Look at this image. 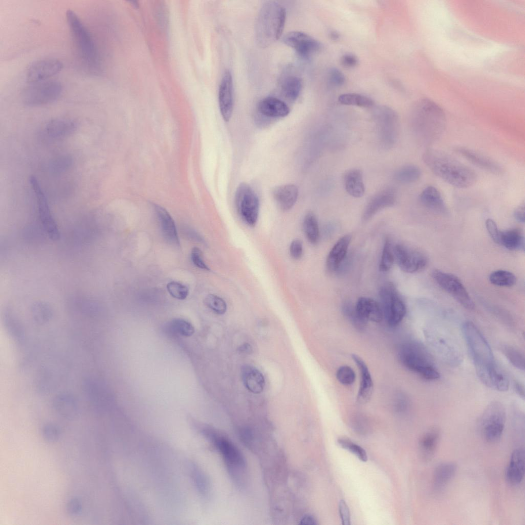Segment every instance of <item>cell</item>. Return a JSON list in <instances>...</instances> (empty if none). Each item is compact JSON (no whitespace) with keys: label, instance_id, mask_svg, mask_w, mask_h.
Instances as JSON below:
<instances>
[{"label":"cell","instance_id":"6da1fadb","mask_svg":"<svg viewBox=\"0 0 525 525\" xmlns=\"http://www.w3.org/2000/svg\"><path fill=\"white\" fill-rule=\"evenodd\" d=\"M462 328L479 379L490 388L498 391L504 390L508 385V378L497 365L482 333L472 321L465 322Z\"/></svg>","mask_w":525,"mask_h":525},{"label":"cell","instance_id":"7a4b0ae2","mask_svg":"<svg viewBox=\"0 0 525 525\" xmlns=\"http://www.w3.org/2000/svg\"><path fill=\"white\" fill-rule=\"evenodd\" d=\"M422 159L436 176L455 187L467 188L477 181L476 173L471 168L441 150L428 149Z\"/></svg>","mask_w":525,"mask_h":525},{"label":"cell","instance_id":"3957f363","mask_svg":"<svg viewBox=\"0 0 525 525\" xmlns=\"http://www.w3.org/2000/svg\"><path fill=\"white\" fill-rule=\"evenodd\" d=\"M412 125L418 139L429 145L443 133L446 117L442 109L434 101L427 98L420 99L413 107Z\"/></svg>","mask_w":525,"mask_h":525},{"label":"cell","instance_id":"277c9868","mask_svg":"<svg viewBox=\"0 0 525 525\" xmlns=\"http://www.w3.org/2000/svg\"><path fill=\"white\" fill-rule=\"evenodd\" d=\"M286 19L285 8L275 1H267L259 10L255 27L257 42L261 47L269 46L282 35Z\"/></svg>","mask_w":525,"mask_h":525},{"label":"cell","instance_id":"5b68a950","mask_svg":"<svg viewBox=\"0 0 525 525\" xmlns=\"http://www.w3.org/2000/svg\"><path fill=\"white\" fill-rule=\"evenodd\" d=\"M398 357L406 368L426 380H435L440 377L430 353L420 342L410 341L403 344Z\"/></svg>","mask_w":525,"mask_h":525},{"label":"cell","instance_id":"8992f818","mask_svg":"<svg viewBox=\"0 0 525 525\" xmlns=\"http://www.w3.org/2000/svg\"><path fill=\"white\" fill-rule=\"evenodd\" d=\"M66 18L83 64L89 70H96L98 67V55L91 33L75 12L68 10L66 13Z\"/></svg>","mask_w":525,"mask_h":525},{"label":"cell","instance_id":"52a82bcc","mask_svg":"<svg viewBox=\"0 0 525 525\" xmlns=\"http://www.w3.org/2000/svg\"><path fill=\"white\" fill-rule=\"evenodd\" d=\"M209 436L220 453L233 480L237 484L242 485L246 476V462L241 451L225 437L213 432H210Z\"/></svg>","mask_w":525,"mask_h":525},{"label":"cell","instance_id":"ba28073f","mask_svg":"<svg viewBox=\"0 0 525 525\" xmlns=\"http://www.w3.org/2000/svg\"><path fill=\"white\" fill-rule=\"evenodd\" d=\"M506 414L503 405L498 401L489 403L479 421L482 438L487 442H496L501 438L505 426Z\"/></svg>","mask_w":525,"mask_h":525},{"label":"cell","instance_id":"9c48e42d","mask_svg":"<svg viewBox=\"0 0 525 525\" xmlns=\"http://www.w3.org/2000/svg\"><path fill=\"white\" fill-rule=\"evenodd\" d=\"M63 91L61 84L56 80H45L30 83L22 91V99L27 106H38L53 103Z\"/></svg>","mask_w":525,"mask_h":525},{"label":"cell","instance_id":"30bf717a","mask_svg":"<svg viewBox=\"0 0 525 525\" xmlns=\"http://www.w3.org/2000/svg\"><path fill=\"white\" fill-rule=\"evenodd\" d=\"M383 317L390 327L398 325L404 318L406 308L396 288L392 284L380 287L379 291Z\"/></svg>","mask_w":525,"mask_h":525},{"label":"cell","instance_id":"8fae6325","mask_svg":"<svg viewBox=\"0 0 525 525\" xmlns=\"http://www.w3.org/2000/svg\"><path fill=\"white\" fill-rule=\"evenodd\" d=\"M235 204L243 220L249 226H254L257 221L259 202L253 189L247 183H241L235 193Z\"/></svg>","mask_w":525,"mask_h":525},{"label":"cell","instance_id":"7c38bea8","mask_svg":"<svg viewBox=\"0 0 525 525\" xmlns=\"http://www.w3.org/2000/svg\"><path fill=\"white\" fill-rule=\"evenodd\" d=\"M374 118L382 145L386 148L391 147L398 135L399 122L396 113L389 107H379L374 111Z\"/></svg>","mask_w":525,"mask_h":525},{"label":"cell","instance_id":"4fadbf2b","mask_svg":"<svg viewBox=\"0 0 525 525\" xmlns=\"http://www.w3.org/2000/svg\"><path fill=\"white\" fill-rule=\"evenodd\" d=\"M432 277L437 284L465 308L472 310L474 304L460 280L454 275L434 270Z\"/></svg>","mask_w":525,"mask_h":525},{"label":"cell","instance_id":"5bb4252c","mask_svg":"<svg viewBox=\"0 0 525 525\" xmlns=\"http://www.w3.org/2000/svg\"><path fill=\"white\" fill-rule=\"evenodd\" d=\"M426 334L430 345L442 360L453 366L460 363L462 358L460 350L450 338L435 328H429Z\"/></svg>","mask_w":525,"mask_h":525},{"label":"cell","instance_id":"9a60e30c","mask_svg":"<svg viewBox=\"0 0 525 525\" xmlns=\"http://www.w3.org/2000/svg\"><path fill=\"white\" fill-rule=\"evenodd\" d=\"M395 259L403 271L414 273L423 269L427 264L426 256L417 250L403 245H396L393 248Z\"/></svg>","mask_w":525,"mask_h":525},{"label":"cell","instance_id":"2e32d148","mask_svg":"<svg viewBox=\"0 0 525 525\" xmlns=\"http://www.w3.org/2000/svg\"><path fill=\"white\" fill-rule=\"evenodd\" d=\"M284 43L295 50L302 58L308 59L314 53L319 51L321 47L320 43L308 35L301 31H291L283 37Z\"/></svg>","mask_w":525,"mask_h":525},{"label":"cell","instance_id":"e0dca14e","mask_svg":"<svg viewBox=\"0 0 525 525\" xmlns=\"http://www.w3.org/2000/svg\"><path fill=\"white\" fill-rule=\"evenodd\" d=\"M63 64L58 59L47 58L32 63L26 72V79L30 83L47 79L58 73L63 68Z\"/></svg>","mask_w":525,"mask_h":525},{"label":"cell","instance_id":"ac0fdd59","mask_svg":"<svg viewBox=\"0 0 525 525\" xmlns=\"http://www.w3.org/2000/svg\"><path fill=\"white\" fill-rule=\"evenodd\" d=\"M218 104L223 119L228 122L232 116L234 107L233 78L229 70L225 71L219 86Z\"/></svg>","mask_w":525,"mask_h":525},{"label":"cell","instance_id":"d6986e66","mask_svg":"<svg viewBox=\"0 0 525 525\" xmlns=\"http://www.w3.org/2000/svg\"><path fill=\"white\" fill-rule=\"evenodd\" d=\"M454 150L472 164L491 173L501 175L504 172L503 168L499 163L477 151L463 147H457Z\"/></svg>","mask_w":525,"mask_h":525},{"label":"cell","instance_id":"ffe728a7","mask_svg":"<svg viewBox=\"0 0 525 525\" xmlns=\"http://www.w3.org/2000/svg\"><path fill=\"white\" fill-rule=\"evenodd\" d=\"M396 200V194L393 189L387 188L380 191L367 205L362 215V220H368L382 209L393 206Z\"/></svg>","mask_w":525,"mask_h":525},{"label":"cell","instance_id":"44dd1931","mask_svg":"<svg viewBox=\"0 0 525 525\" xmlns=\"http://www.w3.org/2000/svg\"><path fill=\"white\" fill-rule=\"evenodd\" d=\"M524 450L516 449L512 452L506 470V478L511 486H517L522 480L524 475Z\"/></svg>","mask_w":525,"mask_h":525},{"label":"cell","instance_id":"7402d4cb","mask_svg":"<svg viewBox=\"0 0 525 525\" xmlns=\"http://www.w3.org/2000/svg\"><path fill=\"white\" fill-rule=\"evenodd\" d=\"M352 357L359 370L360 382L357 399L360 403L368 402L372 394L373 382L369 369L364 360L356 354H352Z\"/></svg>","mask_w":525,"mask_h":525},{"label":"cell","instance_id":"603a6c76","mask_svg":"<svg viewBox=\"0 0 525 525\" xmlns=\"http://www.w3.org/2000/svg\"><path fill=\"white\" fill-rule=\"evenodd\" d=\"M53 406L58 415L68 419L76 416L79 408L76 397L68 392L57 394L53 399Z\"/></svg>","mask_w":525,"mask_h":525},{"label":"cell","instance_id":"cb8c5ba5","mask_svg":"<svg viewBox=\"0 0 525 525\" xmlns=\"http://www.w3.org/2000/svg\"><path fill=\"white\" fill-rule=\"evenodd\" d=\"M257 110L261 115L271 118L285 117L290 113L289 107L284 101L273 96L261 99L257 104Z\"/></svg>","mask_w":525,"mask_h":525},{"label":"cell","instance_id":"d4e9b609","mask_svg":"<svg viewBox=\"0 0 525 525\" xmlns=\"http://www.w3.org/2000/svg\"><path fill=\"white\" fill-rule=\"evenodd\" d=\"M355 307L358 315L367 321L379 322L383 318L380 304L371 298H359Z\"/></svg>","mask_w":525,"mask_h":525},{"label":"cell","instance_id":"484cf974","mask_svg":"<svg viewBox=\"0 0 525 525\" xmlns=\"http://www.w3.org/2000/svg\"><path fill=\"white\" fill-rule=\"evenodd\" d=\"M351 240L350 235H345L333 246L326 260V266L330 271L334 272L339 269L346 256Z\"/></svg>","mask_w":525,"mask_h":525},{"label":"cell","instance_id":"4316f807","mask_svg":"<svg viewBox=\"0 0 525 525\" xmlns=\"http://www.w3.org/2000/svg\"><path fill=\"white\" fill-rule=\"evenodd\" d=\"M154 208L164 237L170 244L179 245L178 236L172 217L163 207L155 205Z\"/></svg>","mask_w":525,"mask_h":525},{"label":"cell","instance_id":"83f0119b","mask_svg":"<svg viewBox=\"0 0 525 525\" xmlns=\"http://www.w3.org/2000/svg\"><path fill=\"white\" fill-rule=\"evenodd\" d=\"M297 187L293 184L278 186L273 191V196L278 207L284 211L290 210L298 197Z\"/></svg>","mask_w":525,"mask_h":525},{"label":"cell","instance_id":"f1b7e54d","mask_svg":"<svg viewBox=\"0 0 525 525\" xmlns=\"http://www.w3.org/2000/svg\"><path fill=\"white\" fill-rule=\"evenodd\" d=\"M241 378L244 386L250 392L259 394L262 392L265 379L262 374L255 367L250 365L243 366Z\"/></svg>","mask_w":525,"mask_h":525},{"label":"cell","instance_id":"f546056e","mask_svg":"<svg viewBox=\"0 0 525 525\" xmlns=\"http://www.w3.org/2000/svg\"><path fill=\"white\" fill-rule=\"evenodd\" d=\"M440 438V431L437 427H432L421 436L419 447L421 456L425 460H430L437 449Z\"/></svg>","mask_w":525,"mask_h":525},{"label":"cell","instance_id":"4dcf8cb0","mask_svg":"<svg viewBox=\"0 0 525 525\" xmlns=\"http://www.w3.org/2000/svg\"><path fill=\"white\" fill-rule=\"evenodd\" d=\"M421 204L428 209L438 213L446 211V206L438 190L434 186L425 188L419 196Z\"/></svg>","mask_w":525,"mask_h":525},{"label":"cell","instance_id":"1f68e13d","mask_svg":"<svg viewBox=\"0 0 525 525\" xmlns=\"http://www.w3.org/2000/svg\"><path fill=\"white\" fill-rule=\"evenodd\" d=\"M5 327L13 340L17 344H22L24 339L23 326L14 311L9 307H5L3 313Z\"/></svg>","mask_w":525,"mask_h":525},{"label":"cell","instance_id":"d6a6232c","mask_svg":"<svg viewBox=\"0 0 525 525\" xmlns=\"http://www.w3.org/2000/svg\"><path fill=\"white\" fill-rule=\"evenodd\" d=\"M457 469V465L453 462L447 461L438 464L433 474L434 488L440 490L446 486L454 477Z\"/></svg>","mask_w":525,"mask_h":525},{"label":"cell","instance_id":"836d02e7","mask_svg":"<svg viewBox=\"0 0 525 525\" xmlns=\"http://www.w3.org/2000/svg\"><path fill=\"white\" fill-rule=\"evenodd\" d=\"M76 128L77 124L75 122L64 118L53 119L46 127L47 134L53 137L67 136L73 133Z\"/></svg>","mask_w":525,"mask_h":525},{"label":"cell","instance_id":"e575fe53","mask_svg":"<svg viewBox=\"0 0 525 525\" xmlns=\"http://www.w3.org/2000/svg\"><path fill=\"white\" fill-rule=\"evenodd\" d=\"M345 187L349 194L353 197H362L365 188L361 172L358 169H352L347 172L344 178Z\"/></svg>","mask_w":525,"mask_h":525},{"label":"cell","instance_id":"d590c367","mask_svg":"<svg viewBox=\"0 0 525 525\" xmlns=\"http://www.w3.org/2000/svg\"><path fill=\"white\" fill-rule=\"evenodd\" d=\"M280 88L281 94L286 98L291 101H295L301 93L302 82L297 75H288L281 80Z\"/></svg>","mask_w":525,"mask_h":525},{"label":"cell","instance_id":"8d00e7d4","mask_svg":"<svg viewBox=\"0 0 525 525\" xmlns=\"http://www.w3.org/2000/svg\"><path fill=\"white\" fill-rule=\"evenodd\" d=\"M499 245L510 250L524 249V238L517 229H510L501 231Z\"/></svg>","mask_w":525,"mask_h":525},{"label":"cell","instance_id":"74e56055","mask_svg":"<svg viewBox=\"0 0 525 525\" xmlns=\"http://www.w3.org/2000/svg\"><path fill=\"white\" fill-rule=\"evenodd\" d=\"M303 229L309 241L313 245L317 244L319 238V230L316 217L313 213L310 212L305 215Z\"/></svg>","mask_w":525,"mask_h":525},{"label":"cell","instance_id":"f35d334b","mask_svg":"<svg viewBox=\"0 0 525 525\" xmlns=\"http://www.w3.org/2000/svg\"><path fill=\"white\" fill-rule=\"evenodd\" d=\"M421 175V170L416 166L409 165L398 170L394 174V179L401 183L409 184L417 181Z\"/></svg>","mask_w":525,"mask_h":525},{"label":"cell","instance_id":"ab89813d","mask_svg":"<svg viewBox=\"0 0 525 525\" xmlns=\"http://www.w3.org/2000/svg\"><path fill=\"white\" fill-rule=\"evenodd\" d=\"M501 350L509 362L520 370H524V355L517 348L509 345H503Z\"/></svg>","mask_w":525,"mask_h":525},{"label":"cell","instance_id":"60d3db41","mask_svg":"<svg viewBox=\"0 0 525 525\" xmlns=\"http://www.w3.org/2000/svg\"><path fill=\"white\" fill-rule=\"evenodd\" d=\"M339 102L345 105L356 106L358 107L369 108L372 107L374 101L370 98L356 93H345L338 97Z\"/></svg>","mask_w":525,"mask_h":525},{"label":"cell","instance_id":"b9f144b4","mask_svg":"<svg viewBox=\"0 0 525 525\" xmlns=\"http://www.w3.org/2000/svg\"><path fill=\"white\" fill-rule=\"evenodd\" d=\"M489 280L491 284L500 287H511L516 281L515 276L511 272L499 270L493 272L490 275Z\"/></svg>","mask_w":525,"mask_h":525},{"label":"cell","instance_id":"7bdbcfd3","mask_svg":"<svg viewBox=\"0 0 525 525\" xmlns=\"http://www.w3.org/2000/svg\"><path fill=\"white\" fill-rule=\"evenodd\" d=\"M395 260L393 249L391 241L387 238L384 242L379 269L381 272H387L391 268Z\"/></svg>","mask_w":525,"mask_h":525},{"label":"cell","instance_id":"ee69618b","mask_svg":"<svg viewBox=\"0 0 525 525\" xmlns=\"http://www.w3.org/2000/svg\"><path fill=\"white\" fill-rule=\"evenodd\" d=\"M342 310L344 314L354 327L359 330L365 327L367 321L358 315L355 306L350 302H346L343 304Z\"/></svg>","mask_w":525,"mask_h":525},{"label":"cell","instance_id":"f6af8a7d","mask_svg":"<svg viewBox=\"0 0 525 525\" xmlns=\"http://www.w3.org/2000/svg\"><path fill=\"white\" fill-rule=\"evenodd\" d=\"M168 326L173 332L186 337L192 335L194 332L192 325L181 318L173 319L168 324Z\"/></svg>","mask_w":525,"mask_h":525},{"label":"cell","instance_id":"bcb514c9","mask_svg":"<svg viewBox=\"0 0 525 525\" xmlns=\"http://www.w3.org/2000/svg\"><path fill=\"white\" fill-rule=\"evenodd\" d=\"M339 446L348 450L355 455L360 460L365 462L368 460V456L366 451L360 446L354 443L347 438H340L337 440Z\"/></svg>","mask_w":525,"mask_h":525},{"label":"cell","instance_id":"7dc6e473","mask_svg":"<svg viewBox=\"0 0 525 525\" xmlns=\"http://www.w3.org/2000/svg\"><path fill=\"white\" fill-rule=\"evenodd\" d=\"M205 304L214 313L218 315L224 314L227 311V304L221 297L209 294L204 299Z\"/></svg>","mask_w":525,"mask_h":525},{"label":"cell","instance_id":"c3c4849f","mask_svg":"<svg viewBox=\"0 0 525 525\" xmlns=\"http://www.w3.org/2000/svg\"><path fill=\"white\" fill-rule=\"evenodd\" d=\"M167 289L173 297L177 299H185L189 294V289L187 286L176 281L169 282Z\"/></svg>","mask_w":525,"mask_h":525},{"label":"cell","instance_id":"681fc988","mask_svg":"<svg viewBox=\"0 0 525 525\" xmlns=\"http://www.w3.org/2000/svg\"><path fill=\"white\" fill-rule=\"evenodd\" d=\"M336 378L341 384L350 385L355 380V373L350 367L342 366L337 370Z\"/></svg>","mask_w":525,"mask_h":525},{"label":"cell","instance_id":"f907efd6","mask_svg":"<svg viewBox=\"0 0 525 525\" xmlns=\"http://www.w3.org/2000/svg\"><path fill=\"white\" fill-rule=\"evenodd\" d=\"M42 435L44 438L49 442L57 440L60 436L59 428L53 423H47L42 428Z\"/></svg>","mask_w":525,"mask_h":525},{"label":"cell","instance_id":"816d5d0a","mask_svg":"<svg viewBox=\"0 0 525 525\" xmlns=\"http://www.w3.org/2000/svg\"><path fill=\"white\" fill-rule=\"evenodd\" d=\"M71 163V158L66 156H62L51 161L49 167L53 172H60L66 170L70 166Z\"/></svg>","mask_w":525,"mask_h":525},{"label":"cell","instance_id":"f5cc1de1","mask_svg":"<svg viewBox=\"0 0 525 525\" xmlns=\"http://www.w3.org/2000/svg\"><path fill=\"white\" fill-rule=\"evenodd\" d=\"M191 259L193 264L197 268L207 271L210 270L204 260L201 251L198 248L194 247L192 249Z\"/></svg>","mask_w":525,"mask_h":525},{"label":"cell","instance_id":"db71d44e","mask_svg":"<svg viewBox=\"0 0 525 525\" xmlns=\"http://www.w3.org/2000/svg\"><path fill=\"white\" fill-rule=\"evenodd\" d=\"M486 227L494 241L499 244L500 231L498 229L495 222L493 219L488 218L486 221Z\"/></svg>","mask_w":525,"mask_h":525},{"label":"cell","instance_id":"11a10c76","mask_svg":"<svg viewBox=\"0 0 525 525\" xmlns=\"http://www.w3.org/2000/svg\"><path fill=\"white\" fill-rule=\"evenodd\" d=\"M329 77L331 83L337 86H342L345 82V77L344 74L335 68L330 69Z\"/></svg>","mask_w":525,"mask_h":525},{"label":"cell","instance_id":"9f6ffc18","mask_svg":"<svg viewBox=\"0 0 525 525\" xmlns=\"http://www.w3.org/2000/svg\"><path fill=\"white\" fill-rule=\"evenodd\" d=\"M339 515L344 525L350 524V514L348 505L344 500H341L339 503Z\"/></svg>","mask_w":525,"mask_h":525},{"label":"cell","instance_id":"6f0895ef","mask_svg":"<svg viewBox=\"0 0 525 525\" xmlns=\"http://www.w3.org/2000/svg\"><path fill=\"white\" fill-rule=\"evenodd\" d=\"M303 253V247L301 241L299 239L293 240L290 246L291 256L295 259L301 258Z\"/></svg>","mask_w":525,"mask_h":525},{"label":"cell","instance_id":"680465c9","mask_svg":"<svg viewBox=\"0 0 525 525\" xmlns=\"http://www.w3.org/2000/svg\"><path fill=\"white\" fill-rule=\"evenodd\" d=\"M67 510L71 515H77L82 510V505L79 500L76 499L70 500L67 503Z\"/></svg>","mask_w":525,"mask_h":525},{"label":"cell","instance_id":"91938a15","mask_svg":"<svg viewBox=\"0 0 525 525\" xmlns=\"http://www.w3.org/2000/svg\"><path fill=\"white\" fill-rule=\"evenodd\" d=\"M358 59L356 56L352 54L344 55L340 60L341 64L347 67H353L358 64Z\"/></svg>","mask_w":525,"mask_h":525},{"label":"cell","instance_id":"94428289","mask_svg":"<svg viewBox=\"0 0 525 525\" xmlns=\"http://www.w3.org/2000/svg\"><path fill=\"white\" fill-rule=\"evenodd\" d=\"M514 215L515 219L519 222L524 221V203H522L514 211Z\"/></svg>","mask_w":525,"mask_h":525},{"label":"cell","instance_id":"6125c7cd","mask_svg":"<svg viewBox=\"0 0 525 525\" xmlns=\"http://www.w3.org/2000/svg\"><path fill=\"white\" fill-rule=\"evenodd\" d=\"M300 524L306 525H316L317 524V522L313 516L310 515H306L301 519Z\"/></svg>","mask_w":525,"mask_h":525},{"label":"cell","instance_id":"be15d7a7","mask_svg":"<svg viewBox=\"0 0 525 525\" xmlns=\"http://www.w3.org/2000/svg\"><path fill=\"white\" fill-rule=\"evenodd\" d=\"M238 350L241 353L248 354H251L252 351V348L249 344L245 343L240 346L238 348Z\"/></svg>","mask_w":525,"mask_h":525},{"label":"cell","instance_id":"e7e4bbea","mask_svg":"<svg viewBox=\"0 0 525 525\" xmlns=\"http://www.w3.org/2000/svg\"><path fill=\"white\" fill-rule=\"evenodd\" d=\"M514 389L516 393H517L520 396L524 397V388L523 387L517 382L515 383Z\"/></svg>","mask_w":525,"mask_h":525},{"label":"cell","instance_id":"03108f58","mask_svg":"<svg viewBox=\"0 0 525 525\" xmlns=\"http://www.w3.org/2000/svg\"><path fill=\"white\" fill-rule=\"evenodd\" d=\"M330 38L334 41H336L339 38V34L335 31H332L329 33Z\"/></svg>","mask_w":525,"mask_h":525},{"label":"cell","instance_id":"003e7915","mask_svg":"<svg viewBox=\"0 0 525 525\" xmlns=\"http://www.w3.org/2000/svg\"><path fill=\"white\" fill-rule=\"evenodd\" d=\"M36 239H37V238H36ZM41 240H42V239H41ZM45 241H46V240H45ZM48 242H49V241H48ZM55 245H56V244H55ZM60 247H61V246H60ZM63 248H64V247H63Z\"/></svg>","mask_w":525,"mask_h":525}]
</instances>
